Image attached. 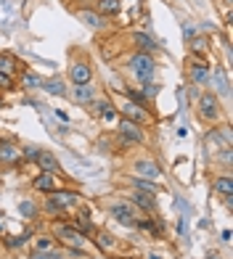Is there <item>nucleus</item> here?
<instances>
[{
    "instance_id": "15",
    "label": "nucleus",
    "mask_w": 233,
    "mask_h": 259,
    "mask_svg": "<svg viewBox=\"0 0 233 259\" xmlns=\"http://www.w3.org/2000/svg\"><path fill=\"white\" fill-rule=\"evenodd\" d=\"M77 16H80V21H83V24H88V27H93V29H103V27H106V19H103L98 11L80 8V11H77Z\"/></svg>"
},
{
    "instance_id": "2",
    "label": "nucleus",
    "mask_w": 233,
    "mask_h": 259,
    "mask_svg": "<svg viewBox=\"0 0 233 259\" xmlns=\"http://www.w3.org/2000/svg\"><path fill=\"white\" fill-rule=\"evenodd\" d=\"M127 69H130V74L141 82H154V74H157V64L154 58H151L148 53H133L130 58H127Z\"/></svg>"
},
{
    "instance_id": "44",
    "label": "nucleus",
    "mask_w": 233,
    "mask_h": 259,
    "mask_svg": "<svg viewBox=\"0 0 233 259\" xmlns=\"http://www.w3.org/2000/svg\"><path fill=\"white\" fill-rule=\"evenodd\" d=\"M0 233H3V225H0Z\"/></svg>"
},
{
    "instance_id": "18",
    "label": "nucleus",
    "mask_w": 233,
    "mask_h": 259,
    "mask_svg": "<svg viewBox=\"0 0 233 259\" xmlns=\"http://www.w3.org/2000/svg\"><path fill=\"white\" fill-rule=\"evenodd\" d=\"M188 77H191L193 85H204V82L209 79V66L202 61V58H196V61L191 64V69H188Z\"/></svg>"
},
{
    "instance_id": "4",
    "label": "nucleus",
    "mask_w": 233,
    "mask_h": 259,
    "mask_svg": "<svg viewBox=\"0 0 233 259\" xmlns=\"http://www.w3.org/2000/svg\"><path fill=\"white\" fill-rule=\"evenodd\" d=\"M106 209H109V214L120 222V225H125V228H135L138 217L143 214V211H138L130 201H127V198H125V201H111Z\"/></svg>"
},
{
    "instance_id": "1",
    "label": "nucleus",
    "mask_w": 233,
    "mask_h": 259,
    "mask_svg": "<svg viewBox=\"0 0 233 259\" xmlns=\"http://www.w3.org/2000/svg\"><path fill=\"white\" fill-rule=\"evenodd\" d=\"M116 140H120V148L141 146L146 140L143 124H135L130 119H125V116H120V119H116Z\"/></svg>"
},
{
    "instance_id": "6",
    "label": "nucleus",
    "mask_w": 233,
    "mask_h": 259,
    "mask_svg": "<svg viewBox=\"0 0 233 259\" xmlns=\"http://www.w3.org/2000/svg\"><path fill=\"white\" fill-rule=\"evenodd\" d=\"M116 111H120V116H125V119H130V122H135V124H148L151 119H154V116L146 111V106H138V103H133V101H125Z\"/></svg>"
},
{
    "instance_id": "40",
    "label": "nucleus",
    "mask_w": 233,
    "mask_h": 259,
    "mask_svg": "<svg viewBox=\"0 0 233 259\" xmlns=\"http://www.w3.org/2000/svg\"><path fill=\"white\" fill-rule=\"evenodd\" d=\"M146 259H162L159 254H146Z\"/></svg>"
},
{
    "instance_id": "42",
    "label": "nucleus",
    "mask_w": 233,
    "mask_h": 259,
    "mask_svg": "<svg viewBox=\"0 0 233 259\" xmlns=\"http://www.w3.org/2000/svg\"><path fill=\"white\" fill-rule=\"evenodd\" d=\"M209 259H220V256H217V254H209Z\"/></svg>"
},
{
    "instance_id": "17",
    "label": "nucleus",
    "mask_w": 233,
    "mask_h": 259,
    "mask_svg": "<svg viewBox=\"0 0 233 259\" xmlns=\"http://www.w3.org/2000/svg\"><path fill=\"white\" fill-rule=\"evenodd\" d=\"M72 101L80 103V106H90L93 101H96V90H93L90 85H74L72 88Z\"/></svg>"
},
{
    "instance_id": "33",
    "label": "nucleus",
    "mask_w": 233,
    "mask_h": 259,
    "mask_svg": "<svg viewBox=\"0 0 233 259\" xmlns=\"http://www.w3.org/2000/svg\"><path fill=\"white\" fill-rule=\"evenodd\" d=\"M143 98L146 101H151V98H157V93H159V85H157V82H143Z\"/></svg>"
},
{
    "instance_id": "10",
    "label": "nucleus",
    "mask_w": 233,
    "mask_h": 259,
    "mask_svg": "<svg viewBox=\"0 0 233 259\" xmlns=\"http://www.w3.org/2000/svg\"><path fill=\"white\" fill-rule=\"evenodd\" d=\"M90 109L96 111L103 122H116V119H120V111H116V106L109 98H96L90 103Z\"/></svg>"
},
{
    "instance_id": "32",
    "label": "nucleus",
    "mask_w": 233,
    "mask_h": 259,
    "mask_svg": "<svg viewBox=\"0 0 233 259\" xmlns=\"http://www.w3.org/2000/svg\"><path fill=\"white\" fill-rule=\"evenodd\" d=\"M188 45H191L193 53H207V51H209V40H207V37H199V34H196Z\"/></svg>"
},
{
    "instance_id": "29",
    "label": "nucleus",
    "mask_w": 233,
    "mask_h": 259,
    "mask_svg": "<svg viewBox=\"0 0 233 259\" xmlns=\"http://www.w3.org/2000/svg\"><path fill=\"white\" fill-rule=\"evenodd\" d=\"M19 211H21V217L24 220H34L37 217V211H40V206L32 201V198H24V201L19 204Z\"/></svg>"
},
{
    "instance_id": "37",
    "label": "nucleus",
    "mask_w": 233,
    "mask_h": 259,
    "mask_svg": "<svg viewBox=\"0 0 233 259\" xmlns=\"http://www.w3.org/2000/svg\"><path fill=\"white\" fill-rule=\"evenodd\" d=\"M6 246L8 249H19V246H24V243L19 241V235H11V238H6Z\"/></svg>"
},
{
    "instance_id": "39",
    "label": "nucleus",
    "mask_w": 233,
    "mask_h": 259,
    "mask_svg": "<svg viewBox=\"0 0 233 259\" xmlns=\"http://www.w3.org/2000/svg\"><path fill=\"white\" fill-rule=\"evenodd\" d=\"M56 116H58V119H61V122H66V124H69V116H66V111H61V109H56Z\"/></svg>"
},
{
    "instance_id": "3",
    "label": "nucleus",
    "mask_w": 233,
    "mask_h": 259,
    "mask_svg": "<svg viewBox=\"0 0 233 259\" xmlns=\"http://www.w3.org/2000/svg\"><path fill=\"white\" fill-rule=\"evenodd\" d=\"M53 238L56 243H64V246H77V249H83L85 246V235L80 233L72 222H66V220H56L53 222Z\"/></svg>"
},
{
    "instance_id": "24",
    "label": "nucleus",
    "mask_w": 233,
    "mask_h": 259,
    "mask_svg": "<svg viewBox=\"0 0 233 259\" xmlns=\"http://www.w3.org/2000/svg\"><path fill=\"white\" fill-rule=\"evenodd\" d=\"M19 85L27 88V90H40L43 88V79L34 74V72H29V69H24V72L19 74Z\"/></svg>"
},
{
    "instance_id": "21",
    "label": "nucleus",
    "mask_w": 233,
    "mask_h": 259,
    "mask_svg": "<svg viewBox=\"0 0 233 259\" xmlns=\"http://www.w3.org/2000/svg\"><path fill=\"white\" fill-rule=\"evenodd\" d=\"M32 188L37 193H51L53 188H56V175H48V172H40L37 178L32 180Z\"/></svg>"
},
{
    "instance_id": "28",
    "label": "nucleus",
    "mask_w": 233,
    "mask_h": 259,
    "mask_svg": "<svg viewBox=\"0 0 233 259\" xmlns=\"http://www.w3.org/2000/svg\"><path fill=\"white\" fill-rule=\"evenodd\" d=\"M0 72L8 74V77H16V74H19V64H16V58H11V56H0Z\"/></svg>"
},
{
    "instance_id": "41",
    "label": "nucleus",
    "mask_w": 233,
    "mask_h": 259,
    "mask_svg": "<svg viewBox=\"0 0 233 259\" xmlns=\"http://www.w3.org/2000/svg\"><path fill=\"white\" fill-rule=\"evenodd\" d=\"M77 3H96V0H77Z\"/></svg>"
},
{
    "instance_id": "35",
    "label": "nucleus",
    "mask_w": 233,
    "mask_h": 259,
    "mask_svg": "<svg viewBox=\"0 0 233 259\" xmlns=\"http://www.w3.org/2000/svg\"><path fill=\"white\" fill-rule=\"evenodd\" d=\"M196 34H199V29H196L193 24H183V37H185V42H191Z\"/></svg>"
},
{
    "instance_id": "38",
    "label": "nucleus",
    "mask_w": 233,
    "mask_h": 259,
    "mask_svg": "<svg viewBox=\"0 0 233 259\" xmlns=\"http://www.w3.org/2000/svg\"><path fill=\"white\" fill-rule=\"evenodd\" d=\"M32 235H34V233H32V228H27L24 233H19V241H21V243H24V246H27V243L32 241Z\"/></svg>"
},
{
    "instance_id": "25",
    "label": "nucleus",
    "mask_w": 233,
    "mask_h": 259,
    "mask_svg": "<svg viewBox=\"0 0 233 259\" xmlns=\"http://www.w3.org/2000/svg\"><path fill=\"white\" fill-rule=\"evenodd\" d=\"M40 209H45V211H48L51 217H56V220H66V211H69V209H64L58 201H53L51 196H45V201H43Z\"/></svg>"
},
{
    "instance_id": "22",
    "label": "nucleus",
    "mask_w": 233,
    "mask_h": 259,
    "mask_svg": "<svg viewBox=\"0 0 233 259\" xmlns=\"http://www.w3.org/2000/svg\"><path fill=\"white\" fill-rule=\"evenodd\" d=\"M212 191H215L220 198H228V196H233V180H230V175H220V178H215V183H212Z\"/></svg>"
},
{
    "instance_id": "30",
    "label": "nucleus",
    "mask_w": 233,
    "mask_h": 259,
    "mask_svg": "<svg viewBox=\"0 0 233 259\" xmlns=\"http://www.w3.org/2000/svg\"><path fill=\"white\" fill-rule=\"evenodd\" d=\"M51 249H56V238H53V235H43V238L34 241V251H37V254L51 251Z\"/></svg>"
},
{
    "instance_id": "13",
    "label": "nucleus",
    "mask_w": 233,
    "mask_h": 259,
    "mask_svg": "<svg viewBox=\"0 0 233 259\" xmlns=\"http://www.w3.org/2000/svg\"><path fill=\"white\" fill-rule=\"evenodd\" d=\"M72 225L83 233L85 238H93V235H96V225H93V220H90V209H80L77 214H74Z\"/></svg>"
},
{
    "instance_id": "31",
    "label": "nucleus",
    "mask_w": 233,
    "mask_h": 259,
    "mask_svg": "<svg viewBox=\"0 0 233 259\" xmlns=\"http://www.w3.org/2000/svg\"><path fill=\"white\" fill-rule=\"evenodd\" d=\"M122 96H125V101H133V103H138V106H146L148 101L143 98V93L141 90H133V88H122Z\"/></svg>"
},
{
    "instance_id": "34",
    "label": "nucleus",
    "mask_w": 233,
    "mask_h": 259,
    "mask_svg": "<svg viewBox=\"0 0 233 259\" xmlns=\"http://www.w3.org/2000/svg\"><path fill=\"white\" fill-rule=\"evenodd\" d=\"M19 151H21V156L29 159V161H34V159H37V154H40L37 146H24V148H19Z\"/></svg>"
},
{
    "instance_id": "16",
    "label": "nucleus",
    "mask_w": 233,
    "mask_h": 259,
    "mask_svg": "<svg viewBox=\"0 0 233 259\" xmlns=\"http://www.w3.org/2000/svg\"><path fill=\"white\" fill-rule=\"evenodd\" d=\"M133 42L138 45V48H141V51H138V53H157L159 51V45H157V40L154 37H151V34H146V32H133Z\"/></svg>"
},
{
    "instance_id": "19",
    "label": "nucleus",
    "mask_w": 233,
    "mask_h": 259,
    "mask_svg": "<svg viewBox=\"0 0 233 259\" xmlns=\"http://www.w3.org/2000/svg\"><path fill=\"white\" fill-rule=\"evenodd\" d=\"M21 159V151L11 140H0V164H16Z\"/></svg>"
},
{
    "instance_id": "26",
    "label": "nucleus",
    "mask_w": 233,
    "mask_h": 259,
    "mask_svg": "<svg viewBox=\"0 0 233 259\" xmlns=\"http://www.w3.org/2000/svg\"><path fill=\"white\" fill-rule=\"evenodd\" d=\"M40 90L51 93V96H58V98H64V96H66V82H64V79H45Z\"/></svg>"
},
{
    "instance_id": "11",
    "label": "nucleus",
    "mask_w": 233,
    "mask_h": 259,
    "mask_svg": "<svg viewBox=\"0 0 233 259\" xmlns=\"http://www.w3.org/2000/svg\"><path fill=\"white\" fill-rule=\"evenodd\" d=\"M69 77H72L74 85H90L93 79V66L88 61H74L72 69H69Z\"/></svg>"
},
{
    "instance_id": "27",
    "label": "nucleus",
    "mask_w": 233,
    "mask_h": 259,
    "mask_svg": "<svg viewBox=\"0 0 233 259\" xmlns=\"http://www.w3.org/2000/svg\"><path fill=\"white\" fill-rule=\"evenodd\" d=\"M96 243H98V249L101 251H109V249H114V235L109 233V230H96Z\"/></svg>"
},
{
    "instance_id": "23",
    "label": "nucleus",
    "mask_w": 233,
    "mask_h": 259,
    "mask_svg": "<svg viewBox=\"0 0 233 259\" xmlns=\"http://www.w3.org/2000/svg\"><path fill=\"white\" fill-rule=\"evenodd\" d=\"M120 0H96V11L106 19V16H116L120 14Z\"/></svg>"
},
{
    "instance_id": "7",
    "label": "nucleus",
    "mask_w": 233,
    "mask_h": 259,
    "mask_svg": "<svg viewBox=\"0 0 233 259\" xmlns=\"http://www.w3.org/2000/svg\"><path fill=\"white\" fill-rule=\"evenodd\" d=\"M133 172H135V178H143V180H159L162 178V167L151 156L135 159L133 161Z\"/></svg>"
},
{
    "instance_id": "12",
    "label": "nucleus",
    "mask_w": 233,
    "mask_h": 259,
    "mask_svg": "<svg viewBox=\"0 0 233 259\" xmlns=\"http://www.w3.org/2000/svg\"><path fill=\"white\" fill-rule=\"evenodd\" d=\"M53 201H58L64 209H72V206H77L80 204V193L77 191H72V188H53V191L48 193Z\"/></svg>"
},
{
    "instance_id": "8",
    "label": "nucleus",
    "mask_w": 233,
    "mask_h": 259,
    "mask_svg": "<svg viewBox=\"0 0 233 259\" xmlns=\"http://www.w3.org/2000/svg\"><path fill=\"white\" fill-rule=\"evenodd\" d=\"M125 198H127V201H130L138 211H143V214H151V211L157 209V198H154V196H148V193L135 191V188H130V191L125 193Z\"/></svg>"
},
{
    "instance_id": "36",
    "label": "nucleus",
    "mask_w": 233,
    "mask_h": 259,
    "mask_svg": "<svg viewBox=\"0 0 233 259\" xmlns=\"http://www.w3.org/2000/svg\"><path fill=\"white\" fill-rule=\"evenodd\" d=\"M215 79H217V90L223 93V96H228V82H225V77H223V72H215Z\"/></svg>"
},
{
    "instance_id": "5",
    "label": "nucleus",
    "mask_w": 233,
    "mask_h": 259,
    "mask_svg": "<svg viewBox=\"0 0 233 259\" xmlns=\"http://www.w3.org/2000/svg\"><path fill=\"white\" fill-rule=\"evenodd\" d=\"M220 114H223V109H220V98L215 96V93H202L199 96V116H202V122L215 124L220 119Z\"/></svg>"
},
{
    "instance_id": "43",
    "label": "nucleus",
    "mask_w": 233,
    "mask_h": 259,
    "mask_svg": "<svg viewBox=\"0 0 233 259\" xmlns=\"http://www.w3.org/2000/svg\"><path fill=\"white\" fill-rule=\"evenodd\" d=\"M0 109H6V103H3V98H0Z\"/></svg>"
},
{
    "instance_id": "20",
    "label": "nucleus",
    "mask_w": 233,
    "mask_h": 259,
    "mask_svg": "<svg viewBox=\"0 0 233 259\" xmlns=\"http://www.w3.org/2000/svg\"><path fill=\"white\" fill-rule=\"evenodd\" d=\"M130 183V188H135V191H141V193H148V196H157L162 193V185L157 180H143V178H130L127 180Z\"/></svg>"
},
{
    "instance_id": "14",
    "label": "nucleus",
    "mask_w": 233,
    "mask_h": 259,
    "mask_svg": "<svg viewBox=\"0 0 233 259\" xmlns=\"http://www.w3.org/2000/svg\"><path fill=\"white\" fill-rule=\"evenodd\" d=\"M34 164H37L43 172H48V175H61V164H58V159L51 154V151H43L40 148V154H37V159H34Z\"/></svg>"
},
{
    "instance_id": "9",
    "label": "nucleus",
    "mask_w": 233,
    "mask_h": 259,
    "mask_svg": "<svg viewBox=\"0 0 233 259\" xmlns=\"http://www.w3.org/2000/svg\"><path fill=\"white\" fill-rule=\"evenodd\" d=\"M135 228L143 230V233H148L151 238H162V235H165V222L157 220V217H151V214H141V217H138Z\"/></svg>"
}]
</instances>
